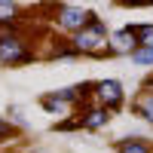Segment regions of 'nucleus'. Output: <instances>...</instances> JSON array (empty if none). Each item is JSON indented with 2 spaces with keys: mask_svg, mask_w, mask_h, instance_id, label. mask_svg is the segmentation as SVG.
I'll use <instances>...</instances> for the list:
<instances>
[{
  "mask_svg": "<svg viewBox=\"0 0 153 153\" xmlns=\"http://www.w3.org/2000/svg\"><path fill=\"white\" fill-rule=\"evenodd\" d=\"M135 49H138V40H135L132 28H123L117 34H110V52H135Z\"/></svg>",
  "mask_w": 153,
  "mask_h": 153,
  "instance_id": "nucleus-5",
  "label": "nucleus"
},
{
  "mask_svg": "<svg viewBox=\"0 0 153 153\" xmlns=\"http://www.w3.org/2000/svg\"><path fill=\"white\" fill-rule=\"evenodd\" d=\"M104 40H107V34H104L101 19H92L83 31L74 34V49L76 52H98V49H104Z\"/></svg>",
  "mask_w": 153,
  "mask_h": 153,
  "instance_id": "nucleus-1",
  "label": "nucleus"
},
{
  "mask_svg": "<svg viewBox=\"0 0 153 153\" xmlns=\"http://www.w3.org/2000/svg\"><path fill=\"white\" fill-rule=\"evenodd\" d=\"M58 9H61V12H58L61 25H65L68 31H74V34H76V31H83L92 19H98L92 9H83V6H58Z\"/></svg>",
  "mask_w": 153,
  "mask_h": 153,
  "instance_id": "nucleus-2",
  "label": "nucleus"
},
{
  "mask_svg": "<svg viewBox=\"0 0 153 153\" xmlns=\"http://www.w3.org/2000/svg\"><path fill=\"white\" fill-rule=\"evenodd\" d=\"M132 34H135L138 46L153 49V25H135V28H132Z\"/></svg>",
  "mask_w": 153,
  "mask_h": 153,
  "instance_id": "nucleus-7",
  "label": "nucleus"
},
{
  "mask_svg": "<svg viewBox=\"0 0 153 153\" xmlns=\"http://www.w3.org/2000/svg\"><path fill=\"white\" fill-rule=\"evenodd\" d=\"M92 92L104 101L107 107H120V104H123V86H120L117 80H101V83L92 86Z\"/></svg>",
  "mask_w": 153,
  "mask_h": 153,
  "instance_id": "nucleus-4",
  "label": "nucleus"
},
{
  "mask_svg": "<svg viewBox=\"0 0 153 153\" xmlns=\"http://www.w3.org/2000/svg\"><path fill=\"white\" fill-rule=\"evenodd\" d=\"M104 123H107V110H101V107H92L80 120V126H86V129H98V126H104Z\"/></svg>",
  "mask_w": 153,
  "mask_h": 153,
  "instance_id": "nucleus-6",
  "label": "nucleus"
},
{
  "mask_svg": "<svg viewBox=\"0 0 153 153\" xmlns=\"http://www.w3.org/2000/svg\"><path fill=\"white\" fill-rule=\"evenodd\" d=\"M138 113H141V117H147V120L153 123V95H150V98H144L141 104H138Z\"/></svg>",
  "mask_w": 153,
  "mask_h": 153,
  "instance_id": "nucleus-11",
  "label": "nucleus"
},
{
  "mask_svg": "<svg viewBox=\"0 0 153 153\" xmlns=\"http://www.w3.org/2000/svg\"><path fill=\"white\" fill-rule=\"evenodd\" d=\"M16 135V129H12L9 123H0V141H3V138H12Z\"/></svg>",
  "mask_w": 153,
  "mask_h": 153,
  "instance_id": "nucleus-13",
  "label": "nucleus"
},
{
  "mask_svg": "<svg viewBox=\"0 0 153 153\" xmlns=\"http://www.w3.org/2000/svg\"><path fill=\"white\" fill-rule=\"evenodd\" d=\"M120 153H150V144L141 138H129V141L120 144Z\"/></svg>",
  "mask_w": 153,
  "mask_h": 153,
  "instance_id": "nucleus-8",
  "label": "nucleus"
},
{
  "mask_svg": "<svg viewBox=\"0 0 153 153\" xmlns=\"http://www.w3.org/2000/svg\"><path fill=\"white\" fill-rule=\"evenodd\" d=\"M12 34H16V31H12V25H9V22H0V40H9Z\"/></svg>",
  "mask_w": 153,
  "mask_h": 153,
  "instance_id": "nucleus-12",
  "label": "nucleus"
},
{
  "mask_svg": "<svg viewBox=\"0 0 153 153\" xmlns=\"http://www.w3.org/2000/svg\"><path fill=\"white\" fill-rule=\"evenodd\" d=\"M25 61H31V52L16 40V37L0 40V65H25Z\"/></svg>",
  "mask_w": 153,
  "mask_h": 153,
  "instance_id": "nucleus-3",
  "label": "nucleus"
},
{
  "mask_svg": "<svg viewBox=\"0 0 153 153\" xmlns=\"http://www.w3.org/2000/svg\"><path fill=\"white\" fill-rule=\"evenodd\" d=\"M19 16V6L16 3H0V22H12Z\"/></svg>",
  "mask_w": 153,
  "mask_h": 153,
  "instance_id": "nucleus-10",
  "label": "nucleus"
},
{
  "mask_svg": "<svg viewBox=\"0 0 153 153\" xmlns=\"http://www.w3.org/2000/svg\"><path fill=\"white\" fill-rule=\"evenodd\" d=\"M147 83H153V80H147Z\"/></svg>",
  "mask_w": 153,
  "mask_h": 153,
  "instance_id": "nucleus-14",
  "label": "nucleus"
},
{
  "mask_svg": "<svg viewBox=\"0 0 153 153\" xmlns=\"http://www.w3.org/2000/svg\"><path fill=\"white\" fill-rule=\"evenodd\" d=\"M132 58L138 61V65H153V49H147V46H138L135 52H132Z\"/></svg>",
  "mask_w": 153,
  "mask_h": 153,
  "instance_id": "nucleus-9",
  "label": "nucleus"
}]
</instances>
